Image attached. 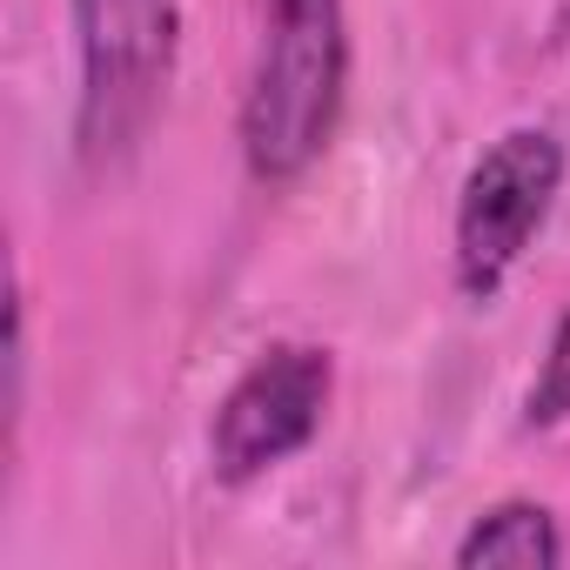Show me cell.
I'll return each mask as SVG.
<instances>
[{
  "label": "cell",
  "mask_w": 570,
  "mask_h": 570,
  "mask_svg": "<svg viewBox=\"0 0 570 570\" xmlns=\"http://www.w3.org/2000/svg\"><path fill=\"white\" fill-rule=\"evenodd\" d=\"M350 101V14L343 0H268L255 75L242 95V161L255 181H303L336 141Z\"/></svg>",
  "instance_id": "obj_1"
},
{
  "label": "cell",
  "mask_w": 570,
  "mask_h": 570,
  "mask_svg": "<svg viewBox=\"0 0 570 570\" xmlns=\"http://www.w3.org/2000/svg\"><path fill=\"white\" fill-rule=\"evenodd\" d=\"M81 48V115L75 141L88 168H115L155 121L168 75L181 0H68Z\"/></svg>",
  "instance_id": "obj_2"
},
{
  "label": "cell",
  "mask_w": 570,
  "mask_h": 570,
  "mask_svg": "<svg viewBox=\"0 0 570 570\" xmlns=\"http://www.w3.org/2000/svg\"><path fill=\"white\" fill-rule=\"evenodd\" d=\"M557 188H563V141L550 128H510L476 155V168L463 175L456 235H450L456 289L470 303H490L510 282V268L550 222Z\"/></svg>",
  "instance_id": "obj_3"
},
{
  "label": "cell",
  "mask_w": 570,
  "mask_h": 570,
  "mask_svg": "<svg viewBox=\"0 0 570 570\" xmlns=\"http://www.w3.org/2000/svg\"><path fill=\"white\" fill-rule=\"evenodd\" d=\"M336 396V363L316 343H275L262 350L228 396L215 403L208 423V470L222 483H255L275 463H289L296 450L316 443L323 410Z\"/></svg>",
  "instance_id": "obj_4"
},
{
  "label": "cell",
  "mask_w": 570,
  "mask_h": 570,
  "mask_svg": "<svg viewBox=\"0 0 570 570\" xmlns=\"http://www.w3.org/2000/svg\"><path fill=\"white\" fill-rule=\"evenodd\" d=\"M456 563L476 570V563H510V570H557L563 563V530L543 503L530 497H510V503H490L463 543H456Z\"/></svg>",
  "instance_id": "obj_5"
},
{
  "label": "cell",
  "mask_w": 570,
  "mask_h": 570,
  "mask_svg": "<svg viewBox=\"0 0 570 570\" xmlns=\"http://www.w3.org/2000/svg\"><path fill=\"white\" fill-rule=\"evenodd\" d=\"M523 423H530V430L570 423V316L557 323V336H550V350H543V370H537V383H530V396H523Z\"/></svg>",
  "instance_id": "obj_6"
}]
</instances>
